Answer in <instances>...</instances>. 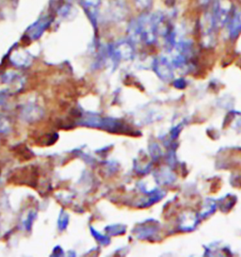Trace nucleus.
<instances>
[{
	"label": "nucleus",
	"mask_w": 241,
	"mask_h": 257,
	"mask_svg": "<svg viewBox=\"0 0 241 257\" xmlns=\"http://www.w3.org/2000/svg\"><path fill=\"white\" fill-rule=\"evenodd\" d=\"M233 9L234 7L231 0H215L211 11V16L218 30L225 27L233 14Z\"/></svg>",
	"instance_id": "nucleus-1"
},
{
	"label": "nucleus",
	"mask_w": 241,
	"mask_h": 257,
	"mask_svg": "<svg viewBox=\"0 0 241 257\" xmlns=\"http://www.w3.org/2000/svg\"><path fill=\"white\" fill-rule=\"evenodd\" d=\"M52 17L43 16L39 17L34 23L31 24L26 31V37L30 41H37L52 24Z\"/></svg>",
	"instance_id": "nucleus-2"
},
{
	"label": "nucleus",
	"mask_w": 241,
	"mask_h": 257,
	"mask_svg": "<svg viewBox=\"0 0 241 257\" xmlns=\"http://www.w3.org/2000/svg\"><path fill=\"white\" fill-rule=\"evenodd\" d=\"M100 4L101 0H80V5L82 6L86 16L95 29L97 28L98 20L100 16Z\"/></svg>",
	"instance_id": "nucleus-3"
},
{
	"label": "nucleus",
	"mask_w": 241,
	"mask_h": 257,
	"mask_svg": "<svg viewBox=\"0 0 241 257\" xmlns=\"http://www.w3.org/2000/svg\"><path fill=\"white\" fill-rule=\"evenodd\" d=\"M227 26V31L231 40H235L241 33V9H233Z\"/></svg>",
	"instance_id": "nucleus-4"
},
{
	"label": "nucleus",
	"mask_w": 241,
	"mask_h": 257,
	"mask_svg": "<svg viewBox=\"0 0 241 257\" xmlns=\"http://www.w3.org/2000/svg\"><path fill=\"white\" fill-rule=\"evenodd\" d=\"M107 16L110 20L120 21L127 16V9L123 1H115L106 11Z\"/></svg>",
	"instance_id": "nucleus-5"
},
{
	"label": "nucleus",
	"mask_w": 241,
	"mask_h": 257,
	"mask_svg": "<svg viewBox=\"0 0 241 257\" xmlns=\"http://www.w3.org/2000/svg\"><path fill=\"white\" fill-rule=\"evenodd\" d=\"M11 60L15 64L18 65V66L27 65L28 63H30V54L28 53L24 49H17V50H15L14 53L12 54Z\"/></svg>",
	"instance_id": "nucleus-6"
},
{
	"label": "nucleus",
	"mask_w": 241,
	"mask_h": 257,
	"mask_svg": "<svg viewBox=\"0 0 241 257\" xmlns=\"http://www.w3.org/2000/svg\"><path fill=\"white\" fill-rule=\"evenodd\" d=\"M74 12H75V9L73 8V6H71L70 4H63L58 8V15L63 19H67L69 17L73 16Z\"/></svg>",
	"instance_id": "nucleus-7"
},
{
	"label": "nucleus",
	"mask_w": 241,
	"mask_h": 257,
	"mask_svg": "<svg viewBox=\"0 0 241 257\" xmlns=\"http://www.w3.org/2000/svg\"><path fill=\"white\" fill-rule=\"evenodd\" d=\"M136 4L141 9H148L152 4V0H135Z\"/></svg>",
	"instance_id": "nucleus-8"
},
{
	"label": "nucleus",
	"mask_w": 241,
	"mask_h": 257,
	"mask_svg": "<svg viewBox=\"0 0 241 257\" xmlns=\"http://www.w3.org/2000/svg\"><path fill=\"white\" fill-rule=\"evenodd\" d=\"M60 0H49V5L51 8H54L60 3Z\"/></svg>",
	"instance_id": "nucleus-9"
},
{
	"label": "nucleus",
	"mask_w": 241,
	"mask_h": 257,
	"mask_svg": "<svg viewBox=\"0 0 241 257\" xmlns=\"http://www.w3.org/2000/svg\"><path fill=\"white\" fill-rule=\"evenodd\" d=\"M210 2V0H201V3L202 4H207V3H209Z\"/></svg>",
	"instance_id": "nucleus-10"
}]
</instances>
